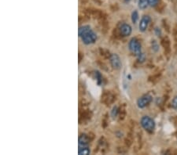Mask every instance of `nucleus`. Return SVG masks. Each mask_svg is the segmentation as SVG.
<instances>
[{"instance_id": "f257e3e1", "label": "nucleus", "mask_w": 177, "mask_h": 155, "mask_svg": "<svg viewBox=\"0 0 177 155\" xmlns=\"http://www.w3.org/2000/svg\"><path fill=\"white\" fill-rule=\"evenodd\" d=\"M116 96L114 93H112L110 91H105L102 94L101 102L106 104V106H109L116 101Z\"/></svg>"}, {"instance_id": "f03ea898", "label": "nucleus", "mask_w": 177, "mask_h": 155, "mask_svg": "<svg viewBox=\"0 0 177 155\" xmlns=\"http://www.w3.org/2000/svg\"><path fill=\"white\" fill-rule=\"evenodd\" d=\"M141 125L143 127V129H145L148 132H152L155 128V123H154V120L148 116L142 117V119H141Z\"/></svg>"}, {"instance_id": "7ed1b4c3", "label": "nucleus", "mask_w": 177, "mask_h": 155, "mask_svg": "<svg viewBox=\"0 0 177 155\" xmlns=\"http://www.w3.org/2000/svg\"><path fill=\"white\" fill-rule=\"evenodd\" d=\"M82 39V41L84 42V43L87 45H89V44H92L94 43V42L96 41L97 39V36H96L95 33L93 32L92 31H89L88 32H87L86 34H84L83 36L81 37Z\"/></svg>"}, {"instance_id": "20e7f679", "label": "nucleus", "mask_w": 177, "mask_h": 155, "mask_svg": "<svg viewBox=\"0 0 177 155\" xmlns=\"http://www.w3.org/2000/svg\"><path fill=\"white\" fill-rule=\"evenodd\" d=\"M129 48L134 53H136V55L139 56V54L142 53L141 52V45L136 39H132L130 41Z\"/></svg>"}, {"instance_id": "39448f33", "label": "nucleus", "mask_w": 177, "mask_h": 155, "mask_svg": "<svg viewBox=\"0 0 177 155\" xmlns=\"http://www.w3.org/2000/svg\"><path fill=\"white\" fill-rule=\"evenodd\" d=\"M151 100H152V96H151V95H144V96H142V97H140V98L138 100V107H139V108H144L151 103Z\"/></svg>"}, {"instance_id": "423d86ee", "label": "nucleus", "mask_w": 177, "mask_h": 155, "mask_svg": "<svg viewBox=\"0 0 177 155\" xmlns=\"http://www.w3.org/2000/svg\"><path fill=\"white\" fill-rule=\"evenodd\" d=\"M92 138H91L90 134L87 135V134H81L79 135V147H88L89 143L91 142Z\"/></svg>"}, {"instance_id": "0eeeda50", "label": "nucleus", "mask_w": 177, "mask_h": 155, "mask_svg": "<svg viewBox=\"0 0 177 155\" xmlns=\"http://www.w3.org/2000/svg\"><path fill=\"white\" fill-rule=\"evenodd\" d=\"M110 60L111 65L112 66V67L115 69H120L121 67V61L120 57H118L117 54H111V57L109 58Z\"/></svg>"}, {"instance_id": "6e6552de", "label": "nucleus", "mask_w": 177, "mask_h": 155, "mask_svg": "<svg viewBox=\"0 0 177 155\" xmlns=\"http://www.w3.org/2000/svg\"><path fill=\"white\" fill-rule=\"evenodd\" d=\"M150 22H151V17L149 16H143L141 19L139 23V30L141 31H145L148 28Z\"/></svg>"}, {"instance_id": "1a4fd4ad", "label": "nucleus", "mask_w": 177, "mask_h": 155, "mask_svg": "<svg viewBox=\"0 0 177 155\" xmlns=\"http://www.w3.org/2000/svg\"><path fill=\"white\" fill-rule=\"evenodd\" d=\"M132 33V28L129 25L123 24L120 28V34L123 36H128Z\"/></svg>"}, {"instance_id": "9d476101", "label": "nucleus", "mask_w": 177, "mask_h": 155, "mask_svg": "<svg viewBox=\"0 0 177 155\" xmlns=\"http://www.w3.org/2000/svg\"><path fill=\"white\" fill-rule=\"evenodd\" d=\"M118 115H119V119L120 120H124V118L126 116V106L125 104H123L119 108V113H118Z\"/></svg>"}, {"instance_id": "9b49d317", "label": "nucleus", "mask_w": 177, "mask_h": 155, "mask_svg": "<svg viewBox=\"0 0 177 155\" xmlns=\"http://www.w3.org/2000/svg\"><path fill=\"white\" fill-rule=\"evenodd\" d=\"M91 28L88 25H85V26H81L79 28V37H82L84 34H86L87 32H88L89 31H91Z\"/></svg>"}, {"instance_id": "f8f14e48", "label": "nucleus", "mask_w": 177, "mask_h": 155, "mask_svg": "<svg viewBox=\"0 0 177 155\" xmlns=\"http://www.w3.org/2000/svg\"><path fill=\"white\" fill-rule=\"evenodd\" d=\"M99 52H100V54H101V55L103 56L104 58H106V59H109V58H110L111 54L109 53V52L107 50V49H103V48H100Z\"/></svg>"}, {"instance_id": "ddd939ff", "label": "nucleus", "mask_w": 177, "mask_h": 155, "mask_svg": "<svg viewBox=\"0 0 177 155\" xmlns=\"http://www.w3.org/2000/svg\"><path fill=\"white\" fill-rule=\"evenodd\" d=\"M78 153H79V154H80V155L89 154V153H90V149L88 148V147H79V150H78Z\"/></svg>"}, {"instance_id": "4468645a", "label": "nucleus", "mask_w": 177, "mask_h": 155, "mask_svg": "<svg viewBox=\"0 0 177 155\" xmlns=\"http://www.w3.org/2000/svg\"><path fill=\"white\" fill-rule=\"evenodd\" d=\"M149 5L148 0H139V7L142 10L146 9Z\"/></svg>"}, {"instance_id": "2eb2a0df", "label": "nucleus", "mask_w": 177, "mask_h": 155, "mask_svg": "<svg viewBox=\"0 0 177 155\" xmlns=\"http://www.w3.org/2000/svg\"><path fill=\"white\" fill-rule=\"evenodd\" d=\"M161 44H162L165 49H169V47H170V43H169V40L167 38H164V39L161 40Z\"/></svg>"}, {"instance_id": "dca6fc26", "label": "nucleus", "mask_w": 177, "mask_h": 155, "mask_svg": "<svg viewBox=\"0 0 177 155\" xmlns=\"http://www.w3.org/2000/svg\"><path fill=\"white\" fill-rule=\"evenodd\" d=\"M94 75L95 79L97 80V82H98V85H100V84L102 83V82H103V77H102L101 74H100L98 71H94Z\"/></svg>"}, {"instance_id": "f3484780", "label": "nucleus", "mask_w": 177, "mask_h": 155, "mask_svg": "<svg viewBox=\"0 0 177 155\" xmlns=\"http://www.w3.org/2000/svg\"><path fill=\"white\" fill-rule=\"evenodd\" d=\"M138 18H139V15H138L137 11H134L132 13V21L133 23H136Z\"/></svg>"}, {"instance_id": "a211bd4d", "label": "nucleus", "mask_w": 177, "mask_h": 155, "mask_svg": "<svg viewBox=\"0 0 177 155\" xmlns=\"http://www.w3.org/2000/svg\"><path fill=\"white\" fill-rule=\"evenodd\" d=\"M149 5L151 7H157V4L159 3V0H148Z\"/></svg>"}, {"instance_id": "6ab92c4d", "label": "nucleus", "mask_w": 177, "mask_h": 155, "mask_svg": "<svg viewBox=\"0 0 177 155\" xmlns=\"http://www.w3.org/2000/svg\"><path fill=\"white\" fill-rule=\"evenodd\" d=\"M118 113H119V109H118L117 107H113V109H112V117H117V116L118 115Z\"/></svg>"}, {"instance_id": "aec40b11", "label": "nucleus", "mask_w": 177, "mask_h": 155, "mask_svg": "<svg viewBox=\"0 0 177 155\" xmlns=\"http://www.w3.org/2000/svg\"><path fill=\"white\" fill-rule=\"evenodd\" d=\"M172 107L174 108V109L177 110V96H175L173 98L172 101Z\"/></svg>"}, {"instance_id": "412c9836", "label": "nucleus", "mask_w": 177, "mask_h": 155, "mask_svg": "<svg viewBox=\"0 0 177 155\" xmlns=\"http://www.w3.org/2000/svg\"><path fill=\"white\" fill-rule=\"evenodd\" d=\"M107 123H108V118H107V116L105 115V117L103 118V126L104 128H106L107 126Z\"/></svg>"}, {"instance_id": "4be33fe9", "label": "nucleus", "mask_w": 177, "mask_h": 155, "mask_svg": "<svg viewBox=\"0 0 177 155\" xmlns=\"http://www.w3.org/2000/svg\"><path fill=\"white\" fill-rule=\"evenodd\" d=\"M94 2L98 3V5H103V4H104L106 2V0H94Z\"/></svg>"}, {"instance_id": "5701e85b", "label": "nucleus", "mask_w": 177, "mask_h": 155, "mask_svg": "<svg viewBox=\"0 0 177 155\" xmlns=\"http://www.w3.org/2000/svg\"><path fill=\"white\" fill-rule=\"evenodd\" d=\"M82 53L81 52H79V62H80V61H82Z\"/></svg>"}]
</instances>
